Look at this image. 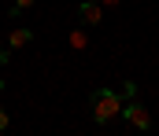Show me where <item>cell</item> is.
Masks as SVG:
<instances>
[{
    "instance_id": "1",
    "label": "cell",
    "mask_w": 159,
    "mask_h": 136,
    "mask_svg": "<svg viewBox=\"0 0 159 136\" xmlns=\"http://www.w3.org/2000/svg\"><path fill=\"white\" fill-rule=\"evenodd\" d=\"M122 92H115V89H96L93 96H89V110H93V118L100 122V125H107V122H115L122 114Z\"/></svg>"
},
{
    "instance_id": "2",
    "label": "cell",
    "mask_w": 159,
    "mask_h": 136,
    "mask_svg": "<svg viewBox=\"0 0 159 136\" xmlns=\"http://www.w3.org/2000/svg\"><path fill=\"white\" fill-rule=\"evenodd\" d=\"M122 118H126L133 129H141V133H148V129H152V114H148V107H144V103H137V99L122 103Z\"/></svg>"
},
{
    "instance_id": "3",
    "label": "cell",
    "mask_w": 159,
    "mask_h": 136,
    "mask_svg": "<svg viewBox=\"0 0 159 136\" xmlns=\"http://www.w3.org/2000/svg\"><path fill=\"white\" fill-rule=\"evenodd\" d=\"M78 19L85 26H100V22H104V11H100L96 0H85V4H78Z\"/></svg>"
},
{
    "instance_id": "4",
    "label": "cell",
    "mask_w": 159,
    "mask_h": 136,
    "mask_svg": "<svg viewBox=\"0 0 159 136\" xmlns=\"http://www.w3.org/2000/svg\"><path fill=\"white\" fill-rule=\"evenodd\" d=\"M30 41H34V33H30L26 26H22V30H11V37H7V44L15 48V52H19V48H26Z\"/></svg>"
},
{
    "instance_id": "5",
    "label": "cell",
    "mask_w": 159,
    "mask_h": 136,
    "mask_svg": "<svg viewBox=\"0 0 159 136\" xmlns=\"http://www.w3.org/2000/svg\"><path fill=\"white\" fill-rule=\"evenodd\" d=\"M70 48H74V52H85V48H89V37H85L81 30H74V33H70Z\"/></svg>"
},
{
    "instance_id": "6",
    "label": "cell",
    "mask_w": 159,
    "mask_h": 136,
    "mask_svg": "<svg viewBox=\"0 0 159 136\" xmlns=\"http://www.w3.org/2000/svg\"><path fill=\"white\" fill-rule=\"evenodd\" d=\"M30 7H34V0H11V15H22Z\"/></svg>"
},
{
    "instance_id": "7",
    "label": "cell",
    "mask_w": 159,
    "mask_h": 136,
    "mask_svg": "<svg viewBox=\"0 0 159 136\" xmlns=\"http://www.w3.org/2000/svg\"><path fill=\"white\" fill-rule=\"evenodd\" d=\"M4 129H7V110L0 107V133H4Z\"/></svg>"
},
{
    "instance_id": "8",
    "label": "cell",
    "mask_w": 159,
    "mask_h": 136,
    "mask_svg": "<svg viewBox=\"0 0 159 136\" xmlns=\"http://www.w3.org/2000/svg\"><path fill=\"white\" fill-rule=\"evenodd\" d=\"M96 4H100V7H119L122 0H96Z\"/></svg>"
},
{
    "instance_id": "9",
    "label": "cell",
    "mask_w": 159,
    "mask_h": 136,
    "mask_svg": "<svg viewBox=\"0 0 159 136\" xmlns=\"http://www.w3.org/2000/svg\"><path fill=\"white\" fill-rule=\"evenodd\" d=\"M7 63V48H4V41H0V66Z\"/></svg>"
},
{
    "instance_id": "10",
    "label": "cell",
    "mask_w": 159,
    "mask_h": 136,
    "mask_svg": "<svg viewBox=\"0 0 159 136\" xmlns=\"http://www.w3.org/2000/svg\"><path fill=\"white\" fill-rule=\"evenodd\" d=\"M0 89H4V81H0Z\"/></svg>"
}]
</instances>
